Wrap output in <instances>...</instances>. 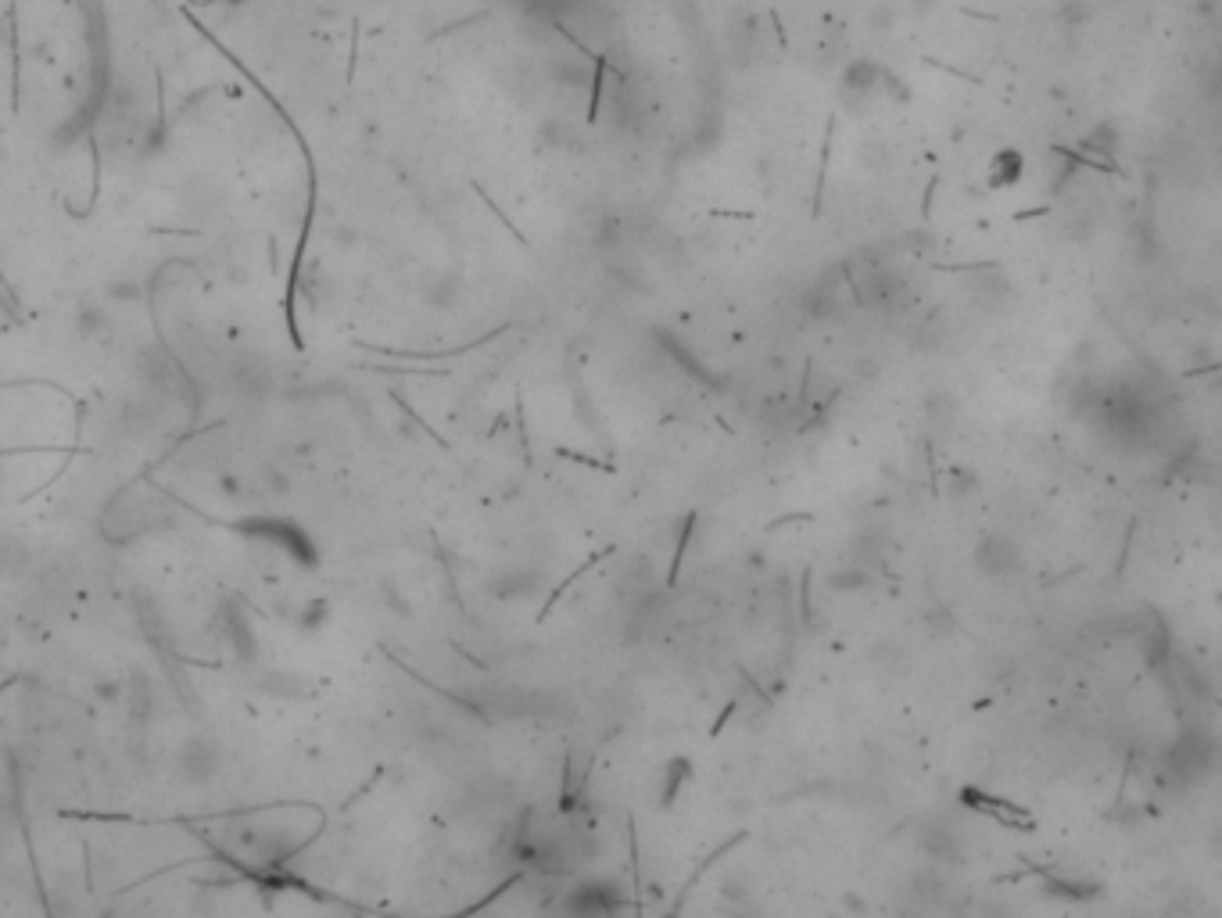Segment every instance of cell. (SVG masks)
Returning a JSON list of instances; mask_svg holds the SVG:
<instances>
[{
	"instance_id": "obj_8",
	"label": "cell",
	"mask_w": 1222,
	"mask_h": 918,
	"mask_svg": "<svg viewBox=\"0 0 1222 918\" xmlns=\"http://www.w3.org/2000/svg\"><path fill=\"white\" fill-rule=\"evenodd\" d=\"M872 582H875V574H867L861 568H842L828 578V585L839 588V592H857V588H867Z\"/></svg>"
},
{
	"instance_id": "obj_3",
	"label": "cell",
	"mask_w": 1222,
	"mask_h": 918,
	"mask_svg": "<svg viewBox=\"0 0 1222 918\" xmlns=\"http://www.w3.org/2000/svg\"><path fill=\"white\" fill-rule=\"evenodd\" d=\"M1043 893H1047V897H1062V901H1097L1101 897V882H1083V879H1057V876H1051L1047 882H1043Z\"/></svg>"
},
{
	"instance_id": "obj_4",
	"label": "cell",
	"mask_w": 1222,
	"mask_h": 918,
	"mask_svg": "<svg viewBox=\"0 0 1222 918\" xmlns=\"http://www.w3.org/2000/svg\"><path fill=\"white\" fill-rule=\"evenodd\" d=\"M538 585H542V574L538 571H510L491 585V592L499 599H520V596H531Z\"/></svg>"
},
{
	"instance_id": "obj_10",
	"label": "cell",
	"mask_w": 1222,
	"mask_h": 918,
	"mask_svg": "<svg viewBox=\"0 0 1222 918\" xmlns=\"http://www.w3.org/2000/svg\"><path fill=\"white\" fill-rule=\"evenodd\" d=\"M950 477H954V492H968L965 485H975L972 470H961V467H954V470H950Z\"/></svg>"
},
{
	"instance_id": "obj_7",
	"label": "cell",
	"mask_w": 1222,
	"mask_h": 918,
	"mask_svg": "<svg viewBox=\"0 0 1222 918\" xmlns=\"http://www.w3.org/2000/svg\"><path fill=\"white\" fill-rule=\"evenodd\" d=\"M1021 166H1026V162H1021V155L1018 151H1001V155L993 158V187H1007V183H1015L1018 176H1021Z\"/></svg>"
},
{
	"instance_id": "obj_5",
	"label": "cell",
	"mask_w": 1222,
	"mask_h": 918,
	"mask_svg": "<svg viewBox=\"0 0 1222 918\" xmlns=\"http://www.w3.org/2000/svg\"><path fill=\"white\" fill-rule=\"evenodd\" d=\"M656 337H660V341H664V348H667V352H671V359H674V362H681V367H685V370H689L692 377H696V381H707V384H717V381H713V377H710V370H703V362H699L696 356H692V352H689V348H685V341H678L674 334H667V331H656Z\"/></svg>"
},
{
	"instance_id": "obj_9",
	"label": "cell",
	"mask_w": 1222,
	"mask_h": 918,
	"mask_svg": "<svg viewBox=\"0 0 1222 918\" xmlns=\"http://www.w3.org/2000/svg\"><path fill=\"white\" fill-rule=\"evenodd\" d=\"M692 527H696V513H689L685 521H681V538H678L674 560H671V574H667V585H678V574H681V560H685V549H689Z\"/></svg>"
},
{
	"instance_id": "obj_2",
	"label": "cell",
	"mask_w": 1222,
	"mask_h": 918,
	"mask_svg": "<svg viewBox=\"0 0 1222 918\" xmlns=\"http://www.w3.org/2000/svg\"><path fill=\"white\" fill-rule=\"evenodd\" d=\"M975 568H979L986 578H1012L1021 568V549L1004 535H990L982 538L979 549H975Z\"/></svg>"
},
{
	"instance_id": "obj_1",
	"label": "cell",
	"mask_w": 1222,
	"mask_h": 918,
	"mask_svg": "<svg viewBox=\"0 0 1222 918\" xmlns=\"http://www.w3.org/2000/svg\"><path fill=\"white\" fill-rule=\"evenodd\" d=\"M883 79H886V73L875 62H853L842 73V101L850 104V109L864 112L867 104L883 98V90H886Z\"/></svg>"
},
{
	"instance_id": "obj_6",
	"label": "cell",
	"mask_w": 1222,
	"mask_h": 918,
	"mask_svg": "<svg viewBox=\"0 0 1222 918\" xmlns=\"http://www.w3.org/2000/svg\"><path fill=\"white\" fill-rule=\"evenodd\" d=\"M689 772H692V764L685 757L667 761V768H664V790H660V807H674V800L681 793V786H685Z\"/></svg>"
}]
</instances>
